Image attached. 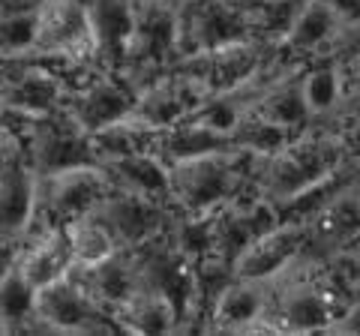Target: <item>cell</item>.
Here are the masks:
<instances>
[{"instance_id": "cell-22", "label": "cell", "mask_w": 360, "mask_h": 336, "mask_svg": "<svg viewBox=\"0 0 360 336\" xmlns=\"http://www.w3.org/2000/svg\"><path fill=\"white\" fill-rule=\"evenodd\" d=\"M340 27L342 25L336 21V15L328 9L324 0H303L295 25H291L288 37L279 42V46L288 51H297V54H309V51L330 46L336 39V33H340Z\"/></svg>"}, {"instance_id": "cell-24", "label": "cell", "mask_w": 360, "mask_h": 336, "mask_svg": "<svg viewBox=\"0 0 360 336\" xmlns=\"http://www.w3.org/2000/svg\"><path fill=\"white\" fill-rule=\"evenodd\" d=\"M70 231V243H72V259L75 264H99L111 259L115 252H120L117 240L108 234V228L99 222L94 214H87L82 219H75L66 226Z\"/></svg>"}, {"instance_id": "cell-19", "label": "cell", "mask_w": 360, "mask_h": 336, "mask_svg": "<svg viewBox=\"0 0 360 336\" xmlns=\"http://www.w3.org/2000/svg\"><path fill=\"white\" fill-rule=\"evenodd\" d=\"M115 318L120 321L123 333H168L184 328V318L174 309L172 300H165L162 295H156L150 288H139L135 295L123 304Z\"/></svg>"}, {"instance_id": "cell-11", "label": "cell", "mask_w": 360, "mask_h": 336, "mask_svg": "<svg viewBox=\"0 0 360 336\" xmlns=\"http://www.w3.org/2000/svg\"><path fill=\"white\" fill-rule=\"evenodd\" d=\"M135 99H139V93H135L120 75L96 72V75H90L84 84H78L75 91H70L63 108L82 123L90 136H96V132L132 117Z\"/></svg>"}, {"instance_id": "cell-6", "label": "cell", "mask_w": 360, "mask_h": 336, "mask_svg": "<svg viewBox=\"0 0 360 336\" xmlns=\"http://www.w3.org/2000/svg\"><path fill=\"white\" fill-rule=\"evenodd\" d=\"M37 328L63 333H123L115 312L96 304L70 273L37 291Z\"/></svg>"}, {"instance_id": "cell-17", "label": "cell", "mask_w": 360, "mask_h": 336, "mask_svg": "<svg viewBox=\"0 0 360 336\" xmlns=\"http://www.w3.org/2000/svg\"><path fill=\"white\" fill-rule=\"evenodd\" d=\"M108 168V174L115 177V183L123 189H132L139 195H148L160 205L174 207V195H172V172L168 162L156 153H129V156H111L103 162Z\"/></svg>"}, {"instance_id": "cell-21", "label": "cell", "mask_w": 360, "mask_h": 336, "mask_svg": "<svg viewBox=\"0 0 360 336\" xmlns=\"http://www.w3.org/2000/svg\"><path fill=\"white\" fill-rule=\"evenodd\" d=\"M39 46V0H21L0 9V60L27 58Z\"/></svg>"}, {"instance_id": "cell-29", "label": "cell", "mask_w": 360, "mask_h": 336, "mask_svg": "<svg viewBox=\"0 0 360 336\" xmlns=\"http://www.w3.org/2000/svg\"><path fill=\"white\" fill-rule=\"evenodd\" d=\"M340 37H345V46L352 54L360 58V25H352V27H340Z\"/></svg>"}, {"instance_id": "cell-3", "label": "cell", "mask_w": 360, "mask_h": 336, "mask_svg": "<svg viewBox=\"0 0 360 336\" xmlns=\"http://www.w3.org/2000/svg\"><path fill=\"white\" fill-rule=\"evenodd\" d=\"M240 42H262L250 0H186L180 6V60Z\"/></svg>"}, {"instance_id": "cell-16", "label": "cell", "mask_w": 360, "mask_h": 336, "mask_svg": "<svg viewBox=\"0 0 360 336\" xmlns=\"http://www.w3.org/2000/svg\"><path fill=\"white\" fill-rule=\"evenodd\" d=\"M270 291L267 283L258 279H238L234 276L225 291L217 297L205 328L210 330H252L262 328V318L267 312Z\"/></svg>"}, {"instance_id": "cell-20", "label": "cell", "mask_w": 360, "mask_h": 336, "mask_svg": "<svg viewBox=\"0 0 360 336\" xmlns=\"http://www.w3.org/2000/svg\"><path fill=\"white\" fill-rule=\"evenodd\" d=\"M255 115H262L264 120L276 123V127L300 132L312 117V111L307 105V96H303V75L300 72H285L262 96V103L255 105Z\"/></svg>"}, {"instance_id": "cell-10", "label": "cell", "mask_w": 360, "mask_h": 336, "mask_svg": "<svg viewBox=\"0 0 360 336\" xmlns=\"http://www.w3.org/2000/svg\"><path fill=\"white\" fill-rule=\"evenodd\" d=\"M33 54L72 58L96 66V49L84 0H39V46Z\"/></svg>"}, {"instance_id": "cell-15", "label": "cell", "mask_w": 360, "mask_h": 336, "mask_svg": "<svg viewBox=\"0 0 360 336\" xmlns=\"http://www.w3.org/2000/svg\"><path fill=\"white\" fill-rule=\"evenodd\" d=\"M94 33L96 66L108 75H123L135 30V0H84Z\"/></svg>"}, {"instance_id": "cell-13", "label": "cell", "mask_w": 360, "mask_h": 336, "mask_svg": "<svg viewBox=\"0 0 360 336\" xmlns=\"http://www.w3.org/2000/svg\"><path fill=\"white\" fill-rule=\"evenodd\" d=\"M340 306H336L333 288L324 283H300L279 295L276 306L267 304V312L262 318V328L276 330H324L340 318Z\"/></svg>"}, {"instance_id": "cell-12", "label": "cell", "mask_w": 360, "mask_h": 336, "mask_svg": "<svg viewBox=\"0 0 360 336\" xmlns=\"http://www.w3.org/2000/svg\"><path fill=\"white\" fill-rule=\"evenodd\" d=\"M207 91L201 87V82H195L189 72H184L180 66H172L168 72L156 75L150 84H144L135 99V115L144 123H153V127H174V123L186 120L193 111H198L207 103Z\"/></svg>"}, {"instance_id": "cell-27", "label": "cell", "mask_w": 360, "mask_h": 336, "mask_svg": "<svg viewBox=\"0 0 360 336\" xmlns=\"http://www.w3.org/2000/svg\"><path fill=\"white\" fill-rule=\"evenodd\" d=\"M333 330H340V333H360V297H354L352 306H345L340 312V318H336Z\"/></svg>"}, {"instance_id": "cell-28", "label": "cell", "mask_w": 360, "mask_h": 336, "mask_svg": "<svg viewBox=\"0 0 360 336\" xmlns=\"http://www.w3.org/2000/svg\"><path fill=\"white\" fill-rule=\"evenodd\" d=\"M18 252H21V243H18V240H6V238H0V279H4V276L15 267Z\"/></svg>"}, {"instance_id": "cell-2", "label": "cell", "mask_w": 360, "mask_h": 336, "mask_svg": "<svg viewBox=\"0 0 360 336\" xmlns=\"http://www.w3.org/2000/svg\"><path fill=\"white\" fill-rule=\"evenodd\" d=\"M18 138L37 177H51L75 165H103L96 138L66 108L27 117Z\"/></svg>"}, {"instance_id": "cell-23", "label": "cell", "mask_w": 360, "mask_h": 336, "mask_svg": "<svg viewBox=\"0 0 360 336\" xmlns=\"http://www.w3.org/2000/svg\"><path fill=\"white\" fill-rule=\"evenodd\" d=\"M37 285L25 276V271L15 267L0 279V318L9 330H30L37 328Z\"/></svg>"}, {"instance_id": "cell-30", "label": "cell", "mask_w": 360, "mask_h": 336, "mask_svg": "<svg viewBox=\"0 0 360 336\" xmlns=\"http://www.w3.org/2000/svg\"><path fill=\"white\" fill-rule=\"evenodd\" d=\"M354 297H360V261H357V279H354Z\"/></svg>"}, {"instance_id": "cell-18", "label": "cell", "mask_w": 360, "mask_h": 336, "mask_svg": "<svg viewBox=\"0 0 360 336\" xmlns=\"http://www.w3.org/2000/svg\"><path fill=\"white\" fill-rule=\"evenodd\" d=\"M219 150H238L234 132L210 129L205 123H195V120H180L174 127H165L162 138H160V156L168 165L180 162V160H195V156L219 153Z\"/></svg>"}, {"instance_id": "cell-31", "label": "cell", "mask_w": 360, "mask_h": 336, "mask_svg": "<svg viewBox=\"0 0 360 336\" xmlns=\"http://www.w3.org/2000/svg\"><path fill=\"white\" fill-rule=\"evenodd\" d=\"M13 138H15V136H13ZM13 138H9V141H13ZM9 141H4V144H0V156H4V148H6V144H9Z\"/></svg>"}, {"instance_id": "cell-25", "label": "cell", "mask_w": 360, "mask_h": 336, "mask_svg": "<svg viewBox=\"0 0 360 336\" xmlns=\"http://www.w3.org/2000/svg\"><path fill=\"white\" fill-rule=\"evenodd\" d=\"M303 96H307V105L312 111V117L330 111L342 96L340 70L328 60V63L315 66V70H309V72H303Z\"/></svg>"}, {"instance_id": "cell-1", "label": "cell", "mask_w": 360, "mask_h": 336, "mask_svg": "<svg viewBox=\"0 0 360 336\" xmlns=\"http://www.w3.org/2000/svg\"><path fill=\"white\" fill-rule=\"evenodd\" d=\"M258 153L252 150H219L195 160L172 162V195L177 217H207L240 195L252 174Z\"/></svg>"}, {"instance_id": "cell-4", "label": "cell", "mask_w": 360, "mask_h": 336, "mask_svg": "<svg viewBox=\"0 0 360 336\" xmlns=\"http://www.w3.org/2000/svg\"><path fill=\"white\" fill-rule=\"evenodd\" d=\"M336 165H340V144L333 138H295L274 156H264V165L258 172V189H262V198L276 201L279 207L283 201L300 195L303 189L333 174Z\"/></svg>"}, {"instance_id": "cell-5", "label": "cell", "mask_w": 360, "mask_h": 336, "mask_svg": "<svg viewBox=\"0 0 360 336\" xmlns=\"http://www.w3.org/2000/svg\"><path fill=\"white\" fill-rule=\"evenodd\" d=\"M115 177L105 165H75L51 177H39L37 226H70L103 205L115 189Z\"/></svg>"}, {"instance_id": "cell-8", "label": "cell", "mask_w": 360, "mask_h": 336, "mask_svg": "<svg viewBox=\"0 0 360 336\" xmlns=\"http://www.w3.org/2000/svg\"><path fill=\"white\" fill-rule=\"evenodd\" d=\"M37 198L39 177L15 136L0 156V238L21 243L37 217Z\"/></svg>"}, {"instance_id": "cell-9", "label": "cell", "mask_w": 360, "mask_h": 336, "mask_svg": "<svg viewBox=\"0 0 360 336\" xmlns=\"http://www.w3.org/2000/svg\"><path fill=\"white\" fill-rule=\"evenodd\" d=\"M94 217L108 228V234L117 240L120 250H132V246H139L144 240L156 238L160 231H165L177 214L148 195L115 186L108 193V198L94 210Z\"/></svg>"}, {"instance_id": "cell-14", "label": "cell", "mask_w": 360, "mask_h": 336, "mask_svg": "<svg viewBox=\"0 0 360 336\" xmlns=\"http://www.w3.org/2000/svg\"><path fill=\"white\" fill-rule=\"evenodd\" d=\"M309 240V226L297 219H279L274 228L255 238L243 250V255L234 264V276L238 279H258L267 283L270 276L283 273L285 267L303 252Z\"/></svg>"}, {"instance_id": "cell-26", "label": "cell", "mask_w": 360, "mask_h": 336, "mask_svg": "<svg viewBox=\"0 0 360 336\" xmlns=\"http://www.w3.org/2000/svg\"><path fill=\"white\" fill-rule=\"evenodd\" d=\"M324 4H328V9L342 27L360 25V0H324Z\"/></svg>"}, {"instance_id": "cell-7", "label": "cell", "mask_w": 360, "mask_h": 336, "mask_svg": "<svg viewBox=\"0 0 360 336\" xmlns=\"http://www.w3.org/2000/svg\"><path fill=\"white\" fill-rule=\"evenodd\" d=\"M66 96H70L66 78L49 70L39 54L0 60V108L39 117L63 108Z\"/></svg>"}]
</instances>
